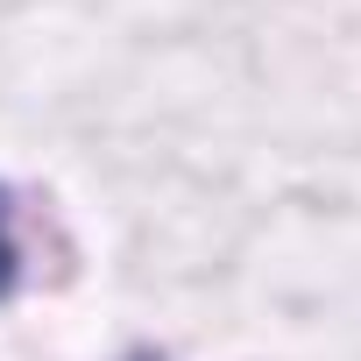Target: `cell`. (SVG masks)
Listing matches in <instances>:
<instances>
[{
	"label": "cell",
	"instance_id": "1",
	"mask_svg": "<svg viewBox=\"0 0 361 361\" xmlns=\"http://www.w3.org/2000/svg\"><path fill=\"white\" fill-rule=\"evenodd\" d=\"M15 283V227H8V206H0V290Z\"/></svg>",
	"mask_w": 361,
	"mask_h": 361
}]
</instances>
